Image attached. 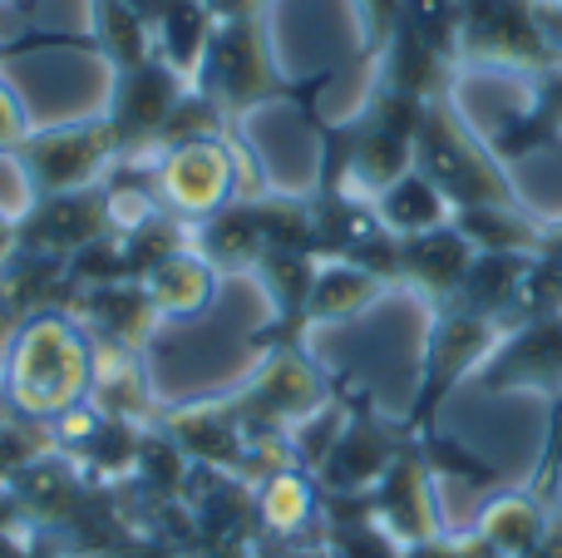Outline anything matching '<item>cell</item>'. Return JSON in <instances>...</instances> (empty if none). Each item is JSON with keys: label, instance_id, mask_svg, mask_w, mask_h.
<instances>
[{"label": "cell", "instance_id": "15", "mask_svg": "<svg viewBox=\"0 0 562 558\" xmlns=\"http://www.w3.org/2000/svg\"><path fill=\"white\" fill-rule=\"evenodd\" d=\"M524 490H533L543 504L562 500V391L548 401V435H543V455H538V470L528 475Z\"/></svg>", "mask_w": 562, "mask_h": 558}, {"label": "cell", "instance_id": "21", "mask_svg": "<svg viewBox=\"0 0 562 558\" xmlns=\"http://www.w3.org/2000/svg\"><path fill=\"white\" fill-rule=\"evenodd\" d=\"M207 5H213V10H223V15H243V10L252 5V0H207Z\"/></svg>", "mask_w": 562, "mask_h": 558}, {"label": "cell", "instance_id": "11", "mask_svg": "<svg viewBox=\"0 0 562 558\" xmlns=\"http://www.w3.org/2000/svg\"><path fill=\"white\" fill-rule=\"evenodd\" d=\"M380 292V277L366 272V267L356 263H340V267H326V272H316V282H311V312L316 316H330V322H346V316H356L360 306H370Z\"/></svg>", "mask_w": 562, "mask_h": 558}, {"label": "cell", "instance_id": "18", "mask_svg": "<svg viewBox=\"0 0 562 558\" xmlns=\"http://www.w3.org/2000/svg\"><path fill=\"white\" fill-rule=\"evenodd\" d=\"M405 558H479V544L474 539H449V534H439V539L409 544Z\"/></svg>", "mask_w": 562, "mask_h": 558}, {"label": "cell", "instance_id": "1", "mask_svg": "<svg viewBox=\"0 0 562 558\" xmlns=\"http://www.w3.org/2000/svg\"><path fill=\"white\" fill-rule=\"evenodd\" d=\"M498 336H504V322L479 316L459 302H445V312L435 316V332H429V346H425V376H419V401L409 411V435L435 431V415L445 405V395L459 381L479 376V366L488 361Z\"/></svg>", "mask_w": 562, "mask_h": 558}, {"label": "cell", "instance_id": "3", "mask_svg": "<svg viewBox=\"0 0 562 558\" xmlns=\"http://www.w3.org/2000/svg\"><path fill=\"white\" fill-rule=\"evenodd\" d=\"M370 510L375 520L395 534L400 544H425V539H439L445 529V514H439V494H435V470H429L425 450L419 445H405L400 460L380 475L375 494H370Z\"/></svg>", "mask_w": 562, "mask_h": 558}, {"label": "cell", "instance_id": "19", "mask_svg": "<svg viewBox=\"0 0 562 558\" xmlns=\"http://www.w3.org/2000/svg\"><path fill=\"white\" fill-rule=\"evenodd\" d=\"M524 558H562V500L548 510V524H543V534H538V544L528 549Z\"/></svg>", "mask_w": 562, "mask_h": 558}, {"label": "cell", "instance_id": "17", "mask_svg": "<svg viewBox=\"0 0 562 558\" xmlns=\"http://www.w3.org/2000/svg\"><path fill=\"white\" fill-rule=\"evenodd\" d=\"M306 514H311V490L301 480H291V475H281L272 484V494H267V520H272L277 529H296Z\"/></svg>", "mask_w": 562, "mask_h": 558}, {"label": "cell", "instance_id": "13", "mask_svg": "<svg viewBox=\"0 0 562 558\" xmlns=\"http://www.w3.org/2000/svg\"><path fill=\"white\" fill-rule=\"evenodd\" d=\"M35 237L45 247H69V243H94L99 237V208L89 203V198H55V203L40 213V227H35Z\"/></svg>", "mask_w": 562, "mask_h": 558}, {"label": "cell", "instance_id": "12", "mask_svg": "<svg viewBox=\"0 0 562 558\" xmlns=\"http://www.w3.org/2000/svg\"><path fill=\"white\" fill-rule=\"evenodd\" d=\"M213 69H217V85L227 89V99H247V94H262L272 79H267V59L257 49V40L247 35V25H237L233 35L217 40L213 49Z\"/></svg>", "mask_w": 562, "mask_h": 558}, {"label": "cell", "instance_id": "20", "mask_svg": "<svg viewBox=\"0 0 562 558\" xmlns=\"http://www.w3.org/2000/svg\"><path fill=\"white\" fill-rule=\"evenodd\" d=\"M20 129V119H15V104H10L5 94H0V138H10Z\"/></svg>", "mask_w": 562, "mask_h": 558}, {"label": "cell", "instance_id": "16", "mask_svg": "<svg viewBox=\"0 0 562 558\" xmlns=\"http://www.w3.org/2000/svg\"><path fill=\"white\" fill-rule=\"evenodd\" d=\"M164 15H168V35H164L168 55H173L178 65H188V59L203 49V5H198V0H168Z\"/></svg>", "mask_w": 562, "mask_h": 558}, {"label": "cell", "instance_id": "9", "mask_svg": "<svg viewBox=\"0 0 562 558\" xmlns=\"http://www.w3.org/2000/svg\"><path fill=\"white\" fill-rule=\"evenodd\" d=\"M104 158V144L94 134H49L30 148V178L45 183V193H75V183H85Z\"/></svg>", "mask_w": 562, "mask_h": 558}, {"label": "cell", "instance_id": "8", "mask_svg": "<svg viewBox=\"0 0 562 558\" xmlns=\"http://www.w3.org/2000/svg\"><path fill=\"white\" fill-rule=\"evenodd\" d=\"M227 178H233V164H227V154L217 144H183L173 154V164H168L164 183H168V198H173L178 208L203 213V208L223 203Z\"/></svg>", "mask_w": 562, "mask_h": 558}, {"label": "cell", "instance_id": "10", "mask_svg": "<svg viewBox=\"0 0 562 558\" xmlns=\"http://www.w3.org/2000/svg\"><path fill=\"white\" fill-rule=\"evenodd\" d=\"M114 119L124 129H154L164 119H173V85L158 65H138L134 75H124L119 85V99H114Z\"/></svg>", "mask_w": 562, "mask_h": 558}, {"label": "cell", "instance_id": "14", "mask_svg": "<svg viewBox=\"0 0 562 558\" xmlns=\"http://www.w3.org/2000/svg\"><path fill=\"white\" fill-rule=\"evenodd\" d=\"M198 297H203V267L188 263V257H168L148 277V302L168 306V312H188Z\"/></svg>", "mask_w": 562, "mask_h": 558}, {"label": "cell", "instance_id": "4", "mask_svg": "<svg viewBox=\"0 0 562 558\" xmlns=\"http://www.w3.org/2000/svg\"><path fill=\"white\" fill-rule=\"evenodd\" d=\"M474 257H479L474 243L454 223L435 227V233H419V237H400V272L415 277L429 297H445V302L459 297Z\"/></svg>", "mask_w": 562, "mask_h": 558}, {"label": "cell", "instance_id": "6", "mask_svg": "<svg viewBox=\"0 0 562 558\" xmlns=\"http://www.w3.org/2000/svg\"><path fill=\"white\" fill-rule=\"evenodd\" d=\"M375 208H380V223H385L395 237H419V233H435V227L454 223V203H449L419 168H409L405 178H395V183L375 198Z\"/></svg>", "mask_w": 562, "mask_h": 558}, {"label": "cell", "instance_id": "2", "mask_svg": "<svg viewBox=\"0 0 562 558\" xmlns=\"http://www.w3.org/2000/svg\"><path fill=\"white\" fill-rule=\"evenodd\" d=\"M474 381L494 395L538 391L553 401L562 391V316H528V322L508 326Z\"/></svg>", "mask_w": 562, "mask_h": 558}, {"label": "cell", "instance_id": "5", "mask_svg": "<svg viewBox=\"0 0 562 558\" xmlns=\"http://www.w3.org/2000/svg\"><path fill=\"white\" fill-rule=\"evenodd\" d=\"M548 510H553V504H543L533 490H508L479 514L469 539L494 558H524L538 544V534H543Z\"/></svg>", "mask_w": 562, "mask_h": 558}, {"label": "cell", "instance_id": "7", "mask_svg": "<svg viewBox=\"0 0 562 558\" xmlns=\"http://www.w3.org/2000/svg\"><path fill=\"white\" fill-rule=\"evenodd\" d=\"M518 203H479V208H454V227L474 243V253H543V223L518 217Z\"/></svg>", "mask_w": 562, "mask_h": 558}]
</instances>
